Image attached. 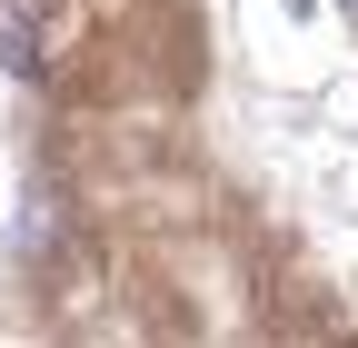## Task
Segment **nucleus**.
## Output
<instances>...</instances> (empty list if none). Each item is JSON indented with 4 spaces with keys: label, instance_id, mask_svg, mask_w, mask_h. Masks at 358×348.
<instances>
[{
    "label": "nucleus",
    "instance_id": "f257e3e1",
    "mask_svg": "<svg viewBox=\"0 0 358 348\" xmlns=\"http://www.w3.org/2000/svg\"><path fill=\"white\" fill-rule=\"evenodd\" d=\"M338 10H358V0H338Z\"/></svg>",
    "mask_w": 358,
    "mask_h": 348
}]
</instances>
